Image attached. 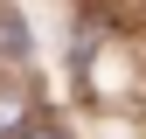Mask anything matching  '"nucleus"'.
<instances>
[{
	"label": "nucleus",
	"instance_id": "obj_1",
	"mask_svg": "<svg viewBox=\"0 0 146 139\" xmlns=\"http://www.w3.org/2000/svg\"><path fill=\"white\" fill-rule=\"evenodd\" d=\"M0 56H28V35H21L14 14H0Z\"/></svg>",
	"mask_w": 146,
	"mask_h": 139
},
{
	"label": "nucleus",
	"instance_id": "obj_2",
	"mask_svg": "<svg viewBox=\"0 0 146 139\" xmlns=\"http://www.w3.org/2000/svg\"><path fill=\"white\" fill-rule=\"evenodd\" d=\"M21 139H70L63 125H49V118H35V125H21Z\"/></svg>",
	"mask_w": 146,
	"mask_h": 139
}]
</instances>
